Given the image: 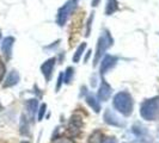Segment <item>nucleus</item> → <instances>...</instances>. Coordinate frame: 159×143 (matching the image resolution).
I'll list each match as a JSON object with an SVG mask.
<instances>
[{"label":"nucleus","instance_id":"1","mask_svg":"<svg viewBox=\"0 0 159 143\" xmlns=\"http://www.w3.org/2000/svg\"><path fill=\"white\" fill-rule=\"evenodd\" d=\"M17 80H18V75H17L16 72L11 73V74H10V76H8V79H7L8 82H6V84H5V87H6V86H10V85H13V84H16Z\"/></svg>","mask_w":159,"mask_h":143},{"label":"nucleus","instance_id":"2","mask_svg":"<svg viewBox=\"0 0 159 143\" xmlns=\"http://www.w3.org/2000/svg\"><path fill=\"white\" fill-rule=\"evenodd\" d=\"M4 73H5V66H4V63L0 60V81H1L2 76H4Z\"/></svg>","mask_w":159,"mask_h":143},{"label":"nucleus","instance_id":"3","mask_svg":"<svg viewBox=\"0 0 159 143\" xmlns=\"http://www.w3.org/2000/svg\"><path fill=\"white\" fill-rule=\"evenodd\" d=\"M55 143H71V142L67 141V140H59V141H56Z\"/></svg>","mask_w":159,"mask_h":143},{"label":"nucleus","instance_id":"4","mask_svg":"<svg viewBox=\"0 0 159 143\" xmlns=\"http://www.w3.org/2000/svg\"><path fill=\"white\" fill-rule=\"evenodd\" d=\"M22 143H28V142H22Z\"/></svg>","mask_w":159,"mask_h":143}]
</instances>
